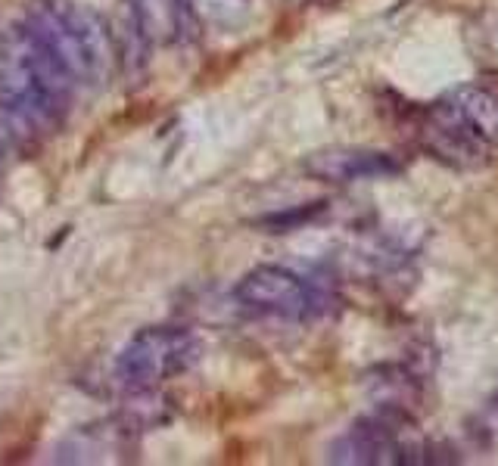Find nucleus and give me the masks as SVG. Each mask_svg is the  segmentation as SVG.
Wrapping results in <instances>:
<instances>
[{"label": "nucleus", "mask_w": 498, "mask_h": 466, "mask_svg": "<svg viewBox=\"0 0 498 466\" xmlns=\"http://www.w3.org/2000/svg\"><path fill=\"white\" fill-rule=\"evenodd\" d=\"M72 81L44 53L25 22L0 29V112L13 137L41 140L56 134L69 103Z\"/></svg>", "instance_id": "1"}, {"label": "nucleus", "mask_w": 498, "mask_h": 466, "mask_svg": "<svg viewBox=\"0 0 498 466\" xmlns=\"http://www.w3.org/2000/svg\"><path fill=\"white\" fill-rule=\"evenodd\" d=\"M25 29L59 65L72 88H103L116 72V41L109 25L69 0H38L25 16Z\"/></svg>", "instance_id": "2"}, {"label": "nucleus", "mask_w": 498, "mask_h": 466, "mask_svg": "<svg viewBox=\"0 0 498 466\" xmlns=\"http://www.w3.org/2000/svg\"><path fill=\"white\" fill-rule=\"evenodd\" d=\"M423 150L451 168H480L498 150V90L461 84L421 112Z\"/></svg>", "instance_id": "3"}, {"label": "nucleus", "mask_w": 498, "mask_h": 466, "mask_svg": "<svg viewBox=\"0 0 498 466\" xmlns=\"http://www.w3.org/2000/svg\"><path fill=\"white\" fill-rule=\"evenodd\" d=\"M199 342L184 326H147L125 342L116 357V379L128 392H153L194 367Z\"/></svg>", "instance_id": "4"}, {"label": "nucleus", "mask_w": 498, "mask_h": 466, "mask_svg": "<svg viewBox=\"0 0 498 466\" xmlns=\"http://www.w3.org/2000/svg\"><path fill=\"white\" fill-rule=\"evenodd\" d=\"M234 298L252 314L281 321H311L327 308V296L315 283L281 264H258L247 271L234 286Z\"/></svg>", "instance_id": "5"}, {"label": "nucleus", "mask_w": 498, "mask_h": 466, "mask_svg": "<svg viewBox=\"0 0 498 466\" xmlns=\"http://www.w3.org/2000/svg\"><path fill=\"white\" fill-rule=\"evenodd\" d=\"M402 414L380 410V414L361 417L349 426L330 448V463H433L430 444H417L405 438Z\"/></svg>", "instance_id": "6"}, {"label": "nucleus", "mask_w": 498, "mask_h": 466, "mask_svg": "<svg viewBox=\"0 0 498 466\" xmlns=\"http://www.w3.org/2000/svg\"><path fill=\"white\" fill-rule=\"evenodd\" d=\"M305 171L327 184H355L393 177L402 171V162L380 150H321L305 159Z\"/></svg>", "instance_id": "7"}, {"label": "nucleus", "mask_w": 498, "mask_h": 466, "mask_svg": "<svg viewBox=\"0 0 498 466\" xmlns=\"http://www.w3.org/2000/svg\"><path fill=\"white\" fill-rule=\"evenodd\" d=\"M190 25V0H131V29L150 41V38H175L187 35Z\"/></svg>", "instance_id": "8"}, {"label": "nucleus", "mask_w": 498, "mask_h": 466, "mask_svg": "<svg viewBox=\"0 0 498 466\" xmlns=\"http://www.w3.org/2000/svg\"><path fill=\"white\" fill-rule=\"evenodd\" d=\"M10 143H13V134L3 122H0V186H3V177H6V165H10Z\"/></svg>", "instance_id": "9"}]
</instances>
